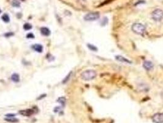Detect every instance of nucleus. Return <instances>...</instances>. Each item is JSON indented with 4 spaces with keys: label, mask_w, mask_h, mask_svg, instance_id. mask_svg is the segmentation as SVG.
<instances>
[{
    "label": "nucleus",
    "mask_w": 163,
    "mask_h": 123,
    "mask_svg": "<svg viewBox=\"0 0 163 123\" xmlns=\"http://www.w3.org/2000/svg\"><path fill=\"white\" fill-rule=\"evenodd\" d=\"M96 71L93 70H88L82 73L81 78L84 81H90L93 80L96 76Z\"/></svg>",
    "instance_id": "nucleus-1"
},
{
    "label": "nucleus",
    "mask_w": 163,
    "mask_h": 123,
    "mask_svg": "<svg viewBox=\"0 0 163 123\" xmlns=\"http://www.w3.org/2000/svg\"><path fill=\"white\" fill-rule=\"evenodd\" d=\"M132 30L137 35H141L145 32L146 27L140 23H134L132 25Z\"/></svg>",
    "instance_id": "nucleus-2"
},
{
    "label": "nucleus",
    "mask_w": 163,
    "mask_h": 123,
    "mask_svg": "<svg viewBox=\"0 0 163 123\" xmlns=\"http://www.w3.org/2000/svg\"><path fill=\"white\" fill-rule=\"evenodd\" d=\"M152 19L156 22H159L163 19V11L161 9H156L151 13Z\"/></svg>",
    "instance_id": "nucleus-3"
},
{
    "label": "nucleus",
    "mask_w": 163,
    "mask_h": 123,
    "mask_svg": "<svg viewBox=\"0 0 163 123\" xmlns=\"http://www.w3.org/2000/svg\"><path fill=\"white\" fill-rule=\"evenodd\" d=\"M100 17V14L99 13H90L87 14L84 17V19L86 21H94V20L98 19Z\"/></svg>",
    "instance_id": "nucleus-4"
},
{
    "label": "nucleus",
    "mask_w": 163,
    "mask_h": 123,
    "mask_svg": "<svg viewBox=\"0 0 163 123\" xmlns=\"http://www.w3.org/2000/svg\"><path fill=\"white\" fill-rule=\"evenodd\" d=\"M152 120L154 123H163V113H156L154 114Z\"/></svg>",
    "instance_id": "nucleus-5"
},
{
    "label": "nucleus",
    "mask_w": 163,
    "mask_h": 123,
    "mask_svg": "<svg viewBox=\"0 0 163 123\" xmlns=\"http://www.w3.org/2000/svg\"><path fill=\"white\" fill-rule=\"evenodd\" d=\"M143 67L147 71H150L154 67V65L151 61L145 60L143 64Z\"/></svg>",
    "instance_id": "nucleus-6"
},
{
    "label": "nucleus",
    "mask_w": 163,
    "mask_h": 123,
    "mask_svg": "<svg viewBox=\"0 0 163 123\" xmlns=\"http://www.w3.org/2000/svg\"><path fill=\"white\" fill-rule=\"evenodd\" d=\"M35 113V110L32 109H28L25 110H21L19 111V114L25 116H30Z\"/></svg>",
    "instance_id": "nucleus-7"
},
{
    "label": "nucleus",
    "mask_w": 163,
    "mask_h": 123,
    "mask_svg": "<svg viewBox=\"0 0 163 123\" xmlns=\"http://www.w3.org/2000/svg\"><path fill=\"white\" fill-rule=\"evenodd\" d=\"M115 58L118 61L120 62H123V63H126V64H131V62L129 61V60H128L127 58H125V57H122L121 55H116L115 57Z\"/></svg>",
    "instance_id": "nucleus-8"
},
{
    "label": "nucleus",
    "mask_w": 163,
    "mask_h": 123,
    "mask_svg": "<svg viewBox=\"0 0 163 123\" xmlns=\"http://www.w3.org/2000/svg\"><path fill=\"white\" fill-rule=\"evenodd\" d=\"M32 48L36 52H40V53L42 52V51H43V46L40 44H35L33 45Z\"/></svg>",
    "instance_id": "nucleus-9"
},
{
    "label": "nucleus",
    "mask_w": 163,
    "mask_h": 123,
    "mask_svg": "<svg viewBox=\"0 0 163 123\" xmlns=\"http://www.w3.org/2000/svg\"><path fill=\"white\" fill-rule=\"evenodd\" d=\"M41 33L44 36H48L50 35V30L47 27H42L41 28Z\"/></svg>",
    "instance_id": "nucleus-10"
},
{
    "label": "nucleus",
    "mask_w": 163,
    "mask_h": 123,
    "mask_svg": "<svg viewBox=\"0 0 163 123\" xmlns=\"http://www.w3.org/2000/svg\"><path fill=\"white\" fill-rule=\"evenodd\" d=\"M11 80L15 82H18L20 81V76L17 73H14L11 76Z\"/></svg>",
    "instance_id": "nucleus-11"
},
{
    "label": "nucleus",
    "mask_w": 163,
    "mask_h": 123,
    "mask_svg": "<svg viewBox=\"0 0 163 123\" xmlns=\"http://www.w3.org/2000/svg\"><path fill=\"white\" fill-rule=\"evenodd\" d=\"M66 101V100L65 97H59V98L57 100V102H59V103H60V104L63 107H64V106L65 105Z\"/></svg>",
    "instance_id": "nucleus-12"
},
{
    "label": "nucleus",
    "mask_w": 163,
    "mask_h": 123,
    "mask_svg": "<svg viewBox=\"0 0 163 123\" xmlns=\"http://www.w3.org/2000/svg\"><path fill=\"white\" fill-rule=\"evenodd\" d=\"M2 20L6 23H8L9 21H10V18H9V16L8 15V14H3V16H2Z\"/></svg>",
    "instance_id": "nucleus-13"
},
{
    "label": "nucleus",
    "mask_w": 163,
    "mask_h": 123,
    "mask_svg": "<svg viewBox=\"0 0 163 123\" xmlns=\"http://www.w3.org/2000/svg\"><path fill=\"white\" fill-rule=\"evenodd\" d=\"M12 5L15 8H19L20 6V3L18 0H12Z\"/></svg>",
    "instance_id": "nucleus-14"
},
{
    "label": "nucleus",
    "mask_w": 163,
    "mask_h": 123,
    "mask_svg": "<svg viewBox=\"0 0 163 123\" xmlns=\"http://www.w3.org/2000/svg\"><path fill=\"white\" fill-rule=\"evenodd\" d=\"M6 121L8 122H12V123H16V122L19 121L18 119H16V118H14V117L12 118H8L6 119Z\"/></svg>",
    "instance_id": "nucleus-15"
},
{
    "label": "nucleus",
    "mask_w": 163,
    "mask_h": 123,
    "mask_svg": "<svg viewBox=\"0 0 163 123\" xmlns=\"http://www.w3.org/2000/svg\"><path fill=\"white\" fill-rule=\"evenodd\" d=\"M23 28L25 29V30H31V29L32 28V25H31L30 24H28V23H26V24H25V25H23Z\"/></svg>",
    "instance_id": "nucleus-16"
},
{
    "label": "nucleus",
    "mask_w": 163,
    "mask_h": 123,
    "mask_svg": "<svg viewBox=\"0 0 163 123\" xmlns=\"http://www.w3.org/2000/svg\"><path fill=\"white\" fill-rule=\"evenodd\" d=\"M88 47L90 49V50L93 51H98V49L96 48V47H95L92 44H88Z\"/></svg>",
    "instance_id": "nucleus-17"
},
{
    "label": "nucleus",
    "mask_w": 163,
    "mask_h": 123,
    "mask_svg": "<svg viewBox=\"0 0 163 123\" xmlns=\"http://www.w3.org/2000/svg\"><path fill=\"white\" fill-rule=\"evenodd\" d=\"M71 74H72V72H70V73L69 74V75H68V76H66V77L64 78V80L63 81V83H66V82H68V80H69V78H70V76H71Z\"/></svg>",
    "instance_id": "nucleus-18"
},
{
    "label": "nucleus",
    "mask_w": 163,
    "mask_h": 123,
    "mask_svg": "<svg viewBox=\"0 0 163 123\" xmlns=\"http://www.w3.org/2000/svg\"><path fill=\"white\" fill-rule=\"evenodd\" d=\"M26 37H27L28 38H35V35L33 33H28L26 35Z\"/></svg>",
    "instance_id": "nucleus-19"
},
{
    "label": "nucleus",
    "mask_w": 163,
    "mask_h": 123,
    "mask_svg": "<svg viewBox=\"0 0 163 123\" xmlns=\"http://www.w3.org/2000/svg\"><path fill=\"white\" fill-rule=\"evenodd\" d=\"M14 35V33L12 32H9V33H7L5 34V36H6V37H10V36H13Z\"/></svg>",
    "instance_id": "nucleus-20"
},
{
    "label": "nucleus",
    "mask_w": 163,
    "mask_h": 123,
    "mask_svg": "<svg viewBox=\"0 0 163 123\" xmlns=\"http://www.w3.org/2000/svg\"><path fill=\"white\" fill-rule=\"evenodd\" d=\"M15 116V114H8L6 115V116L8 117V118H12V117H14Z\"/></svg>",
    "instance_id": "nucleus-21"
},
{
    "label": "nucleus",
    "mask_w": 163,
    "mask_h": 123,
    "mask_svg": "<svg viewBox=\"0 0 163 123\" xmlns=\"http://www.w3.org/2000/svg\"><path fill=\"white\" fill-rule=\"evenodd\" d=\"M1 13V9H0V14Z\"/></svg>",
    "instance_id": "nucleus-22"
}]
</instances>
